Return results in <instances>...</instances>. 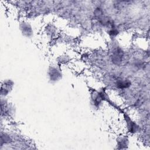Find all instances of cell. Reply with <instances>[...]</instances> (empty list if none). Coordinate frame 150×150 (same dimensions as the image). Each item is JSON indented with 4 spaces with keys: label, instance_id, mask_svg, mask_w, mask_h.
<instances>
[{
    "label": "cell",
    "instance_id": "cell-1",
    "mask_svg": "<svg viewBox=\"0 0 150 150\" xmlns=\"http://www.w3.org/2000/svg\"><path fill=\"white\" fill-rule=\"evenodd\" d=\"M48 75L49 76L50 80L54 81L59 80L62 76V74L60 70L55 67H51L49 69Z\"/></svg>",
    "mask_w": 150,
    "mask_h": 150
},
{
    "label": "cell",
    "instance_id": "cell-2",
    "mask_svg": "<svg viewBox=\"0 0 150 150\" xmlns=\"http://www.w3.org/2000/svg\"><path fill=\"white\" fill-rule=\"evenodd\" d=\"M13 84L12 83V81L11 80H7L5 82L4 81V84L2 85L1 87V93L2 95H4L6 96V94H8V93L9 91V90H11V88H12Z\"/></svg>",
    "mask_w": 150,
    "mask_h": 150
},
{
    "label": "cell",
    "instance_id": "cell-3",
    "mask_svg": "<svg viewBox=\"0 0 150 150\" xmlns=\"http://www.w3.org/2000/svg\"><path fill=\"white\" fill-rule=\"evenodd\" d=\"M22 33L26 36H30L32 35V29L28 23H23L21 27Z\"/></svg>",
    "mask_w": 150,
    "mask_h": 150
},
{
    "label": "cell",
    "instance_id": "cell-4",
    "mask_svg": "<svg viewBox=\"0 0 150 150\" xmlns=\"http://www.w3.org/2000/svg\"><path fill=\"white\" fill-rule=\"evenodd\" d=\"M122 53V52L120 49H115L112 55V60L115 61L117 63L120 62L123 56Z\"/></svg>",
    "mask_w": 150,
    "mask_h": 150
},
{
    "label": "cell",
    "instance_id": "cell-5",
    "mask_svg": "<svg viewBox=\"0 0 150 150\" xmlns=\"http://www.w3.org/2000/svg\"><path fill=\"white\" fill-rule=\"evenodd\" d=\"M117 85L120 88H127L129 87V86L130 85V83L129 81H127V80H123V81H119L117 83Z\"/></svg>",
    "mask_w": 150,
    "mask_h": 150
}]
</instances>
